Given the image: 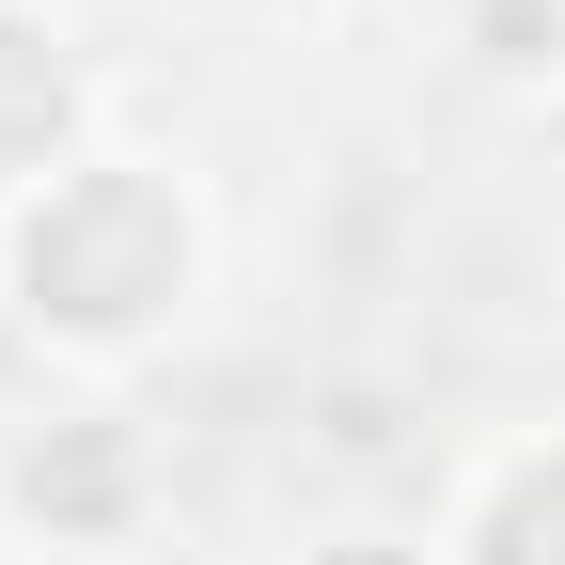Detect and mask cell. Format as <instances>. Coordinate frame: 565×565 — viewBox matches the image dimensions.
<instances>
[{"mask_svg": "<svg viewBox=\"0 0 565 565\" xmlns=\"http://www.w3.org/2000/svg\"><path fill=\"white\" fill-rule=\"evenodd\" d=\"M471 63H487V79H565V0H487Z\"/></svg>", "mask_w": 565, "mask_h": 565, "instance_id": "obj_4", "label": "cell"}, {"mask_svg": "<svg viewBox=\"0 0 565 565\" xmlns=\"http://www.w3.org/2000/svg\"><path fill=\"white\" fill-rule=\"evenodd\" d=\"M315 565H456V550H440V534H330Z\"/></svg>", "mask_w": 565, "mask_h": 565, "instance_id": "obj_5", "label": "cell"}, {"mask_svg": "<svg viewBox=\"0 0 565 565\" xmlns=\"http://www.w3.org/2000/svg\"><path fill=\"white\" fill-rule=\"evenodd\" d=\"M0 315H17L47 362H79V377L158 362L204 315V204H189V173L95 141V158L0 236Z\"/></svg>", "mask_w": 565, "mask_h": 565, "instance_id": "obj_1", "label": "cell"}, {"mask_svg": "<svg viewBox=\"0 0 565 565\" xmlns=\"http://www.w3.org/2000/svg\"><path fill=\"white\" fill-rule=\"evenodd\" d=\"M79 158H95V79H79V47H63L47 0H0V236H17Z\"/></svg>", "mask_w": 565, "mask_h": 565, "instance_id": "obj_2", "label": "cell"}, {"mask_svg": "<svg viewBox=\"0 0 565 565\" xmlns=\"http://www.w3.org/2000/svg\"><path fill=\"white\" fill-rule=\"evenodd\" d=\"M440 550H456V565H565V440H519V456H487Z\"/></svg>", "mask_w": 565, "mask_h": 565, "instance_id": "obj_3", "label": "cell"}]
</instances>
